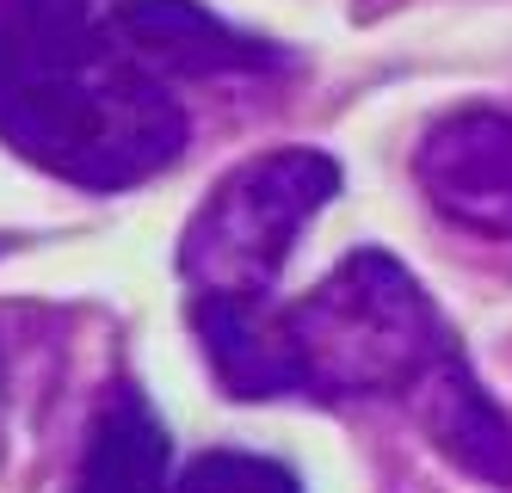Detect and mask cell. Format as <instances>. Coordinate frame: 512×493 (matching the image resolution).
Returning <instances> with one entry per match:
<instances>
[{
  "instance_id": "cell-1",
  "label": "cell",
  "mask_w": 512,
  "mask_h": 493,
  "mask_svg": "<svg viewBox=\"0 0 512 493\" xmlns=\"http://www.w3.org/2000/svg\"><path fill=\"white\" fill-rule=\"evenodd\" d=\"M0 142L81 192L179 161L186 111L93 0H0Z\"/></svg>"
},
{
  "instance_id": "cell-2",
  "label": "cell",
  "mask_w": 512,
  "mask_h": 493,
  "mask_svg": "<svg viewBox=\"0 0 512 493\" xmlns=\"http://www.w3.org/2000/svg\"><path fill=\"white\" fill-rule=\"evenodd\" d=\"M204 358L235 401H408L457 352L401 259L358 247L297 302H192Z\"/></svg>"
},
{
  "instance_id": "cell-3",
  "label": "cell",
  "mask_w": 512,
  "mask_h": 493,
  "mask_svg": "<svg viewBox=\"0 0 512 493\" xmlns=\"http://www.w3.org/2000/svg\"><path fill=\"white\" fill-rule=\"evenodd\" d=\"M340 185V161L321 148H272L216 179L179 241V278L192 284V302H266L303 229Z\"/></svg>"
},
{
  "instance_id": "cell-4",
  "label": "cell",
  "mask_w": 512,
  "mask_h": 493,
  "mask_svg": "<svg viewBox=\"0 0 512 493\" xmlns=\"http://www.w3.org/2000/svg\"><path fill=\"white\" fill-rule=\"evenodd\" d=\"M414 185L457 229L512 241V118L488 105L438 118L414 148Z\"/></svg>"
},
{
  "instance_id": "cell-5",
  "label": "cell",
  "mask_w": 512,
  "mask_h": 493,
  "mask_svg": "<svg viewBox=\"0 0 512 493\" xmlns=\"http://www.w3.org/2000/svg\"><path fill=\"white\" fill-rule=\"evenodd\" d=\"M112 25L124 31V44L149 62L155 74H272L284 68V50L266 37H247L241 25L216 19L198 0H118Z\"/></svg>"
},
{
  "instance_id": "cell-6",
  "label": "cell",
  "mask_w": 512,
  "mask_h": 493,
  "mask_svg": "<svg viewBox=\"0 0 512 493\" xmlns=\"http://www.w3.org/2000/svg\"><path fill=\"white\" fill-rule=\"evenodd\" d=\"M408 413L432 438V450H445L463 475L488 481V487H512V420L482 389V376L469 370L463 346L408 395Z\"/></svg>"
},
{
  "instance_id": "cell-7",
  "label": "cell",
  "mask_w": 512,
  "mask_h": 493,
  "mask_svg": "<svg viewBox=\"0 0 512 493\" xmlns=\"http://www.w3.org/2000/svg\"><path fill=\"white\" fill-rule=\"evenodd\" d=\"M167 432L136 383H112L99 401L75 493H167Z\"/></svg>"
},
{
  "instance_id": "cell-8",
  "label": "cell",
  "mask_w": 512,
  "mask_h": 493,
  "mask_svg": "<svg viewBox=\"0 0 512 493\" xmlns=\"http://www.w3.org/2000/svg\"><path fill=\"white\" fill-rule=\"evenodd\" d=\"M167 493H303L297 475L272 457H253V450H204L186 463Z\"/></svg>"
}]
</instances>
